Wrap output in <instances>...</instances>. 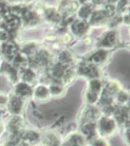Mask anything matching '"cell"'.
<instances>
[{
    "label": "cell",
    "mask_w": 130,
    "mask_h": 146,
    "mask_svg": "<svg viewBox=\"0 0 130 146\" xmlns=\"http://www.w3.org/2000/svg\"><path fill=\"white\" fill-rule=\"evenodd\" d=\"M117 125L115 121L110 116H102L96 122L97 133L104 138L109 137L115 133Z\"/></svg>",
    "instance_id": "6da1fadb"
},
{
    "label": "cell",
    "mask_w": 130,
    "mask_h": 146,
    "mask_svg": "<svg viewBox=\"0 0 130 146\" xmlns=\"http://www.w3.org/2000/svg\"><path fill=\"white\" fill-rule=\"evenodd\" d=\"M100 117H101L100 111H99L97 108L91 104H88L82 110L81 121H82V124L87 123V122L96 123Z\"/></svg>",
    "instance_id": "7a4b0ae2"
},
{
    "label": "cell",
    "mask_w": 130,
    "mask_h": 146,
    "mask_svg": "<svg viewBox=\"0 0 130 146\" xmlns=\"http://www.w3.org/2000/svg\"><path fill=\"white\" fill-rule=\"evenodd\" d=\"M114 119L117 124L126 125L129 123V108L125 105H119L115 108L113 113Z\"/></svg>",
    "instance_id": "3957f363"
},
{
    "label": "cell",
    "mask_w": 130,
    "mask_h": 146,
    "mask_svg": "<svg viewBox=\"0 0 130 146\" xmlns=\"http://www.w3.org/2000/svg\"><path fill=\"white\" fill-rule=\"evenodd\" d=\"M14 91H15L14 96H18V98H20V100H22L31 98L32 93H33V89L31 88V86L24 83V82L16 83Z\"/></svg>",
    "instance_id": "277c9868"
},
{
    "label": "cell",
    "mask_w": 130,
    "mask_h": 146,
    "mask_svg": "<svg viewBox=\"0 0 130 146\" xmlns=\"http://www.w3.org/2000/svg\"><path fill=\"white\" fill-rule=\"evenodd\" d=\"M6 107L12 115H20L23 109V100L16 96H12L9 98Z\"/></svg>",
    "instance_id": "5b68a950"
},
{
    "label": "cell",
    "mask_w": 130,
    "mask_h": 146,
    "mask_svg": "<svg viewBox=\"0 0 130 146\" xmlns=\"http://www.w3.org/2000/svg\"><path fill=\"white\" fill-rule=\"evenodd\" d=\"M42 146H60V138L53 131H47L40 136Z\"/></svg>",
    "instance_id": "8992f818"
},
{
    "label": "cell",
    "mask_w": 130,
    "mask_h": 146,
    "mask_svg": "<svg viewBox=\"0 0 130 146\" xmlns=\"http://www.w3.org/2000/svg\"><path fill=\"white\" fill-rule=\"evenodd\" d=\"M81 133L86 139L92 140L97 135V129H96V123L87 122L82 123L81 127Z\"/></svg>",
    "instance_id": "52a82bcc"
},
{
    "label": "cell",
    "mask_w": 130,
    "mask_h": 146,
    "mask_svg": "<svg viewBox=\"0 0 130 146\" xmlns=\"http://www.w3.org/2000/svg\"><path fill=\"white\" fill-rule=\"evenodd\" d=\"M79 74L82 75L84 77H90L91 79L97 78L98 70L95 67V65L90 62L82 63L79 67Z\"/></svg>",
    "instance_id": "ba28073f"
},
{
    "label": "cell",
    "mask_w": 130,
    "mask_h": 146,
    "mask_svg": "<svg viewBox=\"0 0 130 146\" xmlns=\"http://www.w3.org/2000/svg\"><path fill=\"white\" fill-rule=\"evenodd\" d=\"M32 96L38 101H46L51 98L49 88L45 85H38L33 89Z\"/></svg>",
    "instance_id": "9c48e42d"
},
{
    "label": "cell",
    "mask_w": 130,
    "mask_h": 146,
    "mask_svg": "<svg viewBox=\"0 0 130 146\" xmlns=\"http://www.w3.org/2000/svg\"><path fill=\"white\" fill-rule=\"evenodd\" d=\"M0 51H2V54H3L7 58H9V60H13V58L18 55V47H16L15 43H13V42H11V41L3 43Z\"/></svg>",
    "instance_id": "30bf717a"
},
{
    "label": "cell",
    "mask_w": 130,
    "mask_h": 146,
    "mask_svg": "<svg viewBox=\"0 0 130 146\" xmlns=\"http://www.w3.org/2000/svg\"><path fill=\"white\" fill-rule=\"evenodd\" d=\"M86 144V138L82 136L81 133H73L68 136L66 140L65 146H84Z\"/></svg>",
    "instance_id": "8fae6325"
},
{
    "label": "cell",
    "mask_w": 130,
    "mask_h": 146,
    "mask_svg": "<svg viewBox=\"0 0 130 146\" xmlns=\"http://www.w3.org/2000/svg\"><path fill=\"white\" fill-rule=\"evenodd\" d=\"M78 8V3L75 0H61L60 1V11L64 15L72 14Z\"/></svg>",
    "instance_id": "7c38bea8"
},
{
    "label": "cell",
    "mask_w": 130,
    "mask_h": 146,
    "mask_svg": "<svg viewBox=\"0 0 130 146\" xmlns=\"http://www.w3.org/2000/svg\"><path fill=\"white\" fill-rule=\"evenodd\" d=\"M22 120L20 117V115H13L8 122V128L12 131V133L22 131Z\"/></svg>",
    "instance_id": "4fadbf2b"
},
{
    "label": "cell",
    "mask_w": 130,
    "mask_h": 146,
    "mask_svg": "<svg viewBox=\"0 0 130 146\" xmlns=\"http://www.w3.org/2000/svg\"><path fill=\"white\" fill-rule=\"evenodd\" d=\"M120 90H121V89H120V85L117 83V82L111 81V82H109V83H107V85L103 88L102 93H104L105 95H107L109 96H111V98H114Z\"/></svg>",
    "instance_id": "5bb4252c"
},
{
    "label": "cell",
    "mask_w": 130,
    "mask_h": 146,
    "mask_svg": "<svg viewBox=\"0 0 130 146\" xmlns=\"http://www.w3.org/2000/svg\"><path fill=\"white\" fill-rule=\"evenodd\" d=\"M88 29V23L84 21H76L72 25V31L74 34L78 35V36H81L84 35Z\"/></svg>",
    "instance_id": "9a60e30c"
},
{
    "label": "cell",
    "mask_w": 130,
    "mask_h": 146,
    "mask_svg": "<svg viewBox=\"0 0 130 146\" xmlns=\"http://www.w3.org/2000/svg\"><path fill=\"white\" fill-rule=\"evenodd\" d=\"M107 55L108 54L105 50H99L89 56L88 62L92 63V64H100V63H102L106 60Z\"/></svg>",
    "instance_id": "2e32d148"
},
{
    "label": "cell",
    "mask_w": 130,
    "mask_h": 146,
    "mask_svg": "<svg viewBox=\"0 0 130 146\" xmlns=\"http://www.w3.org/2000/svg\"><path fill=\"white\" fill-rule=\"evenodd\" d=\"M40 136H41V135L37 131H33V129H28L22 135V138L24 142L32 144V143H36L40 141Z\"/></svg>",
    "instance_id": "e0dca14e"
},
{
    "label": "cell",
    "mask_w": 130,
    "mask_h": 146,
    "mask_svg": "<svg viewBox=\"0 0 130 146\" xmlns=\"http://www.w3.org/2000/svg\"><path fill=\"white\" fill-rule=\"evenodd\" d=\"M22 82H24V83L31 86V84L34 83L35 80H36V75L31 69L25 68V69L22 70Z\"/></svg>",
    "instance_id": "ac0fdd59"
},
{
    "label": "cell",
    "mask_w": 130,
    "mask_h": 146,
    "mask_svg": "<svg viewBox=\"0 0 130 146\" xmlns=\"http://www.w3.org/2000/svg\"><path fill=\"white\" fill-rule=\"evenodd\" d=\"M117 41V34L114 31L108 32L105 35V37L101 41V46L102 47H113Z\"/></svg>",
    "instance_id": "d6986e66"
},
{
    "label": "cell",
    "mask_w": 130,
    "mask_h": 146,
    "mask_svg": "<svg viewBox=\"0 0 130 146\" xmlns=\"http://www.w3.org/2000/svg\"><path fill=\"white\" fill-rule=\"evenodd\" d=\"M14 60V67L16 68H20V70H23L26 68L27 65V60L24 58L22 55H16L15 58H13Z\"/></svg>",
    "instance_id": "ffe728a7"
},
{
    "label": "cell",
    "mask_w": 130,
    "mask_h": 146,
    "mask_svg": "<svg viewBox=\"0 0 130 146\" xmlns=\"http://www.w3.org/2000/svg\"><path fill=\"white\" fill-rule=\"evenodd\" d=\"M66 69H67L66 66L60 64V63H57V64H55L51 68V76L56 79H61Z\"/></svg>",
    "instance_id": "44dd1931"
},
{
    "label": "cell",
    "mask_w": 130,
    "mask_h": 146,
    "mask_svg": "<svg viewBox=\"0 0 130 146\" xmlns=\"http://www.w3.org/2000/svg\"><path fill=\"white\" fill-rule=\"evenodd\" d=\"M49 95L51 96H59L63 94V86L60 84H56V83H53L51 84V86L49 87Z\"/></svg>",
    "instance_id": "7402d4cb"
},
{
    "label": "cell",
    "mask_w": 130,
    "mask_h": 146,
    "mask_svg": "<svg viewBox=\"0 0 130 146\" xmlns=\"http://www.w3.org/2000/svg\"><path fill=\"white\" fill-rule=\"evenodd\" d=\"M72 62H73V56L69 52H62L59 55V62L58 63H60V64L66 66V65L70 64Z\"/></svg>",
    "instance_id": "603a6c76"
},
{
    "label": "cell",
    "mask_w": 130,
    "mask_h": 146,
    "mask_svg": "<svg viewBox=\"0 0 130 146\" xmlns=\"http://www.w3.org/2000/svg\"><path fill=\"white\" fill-rule=\"evenodd\" d=\"M115 98H117V101L119 105H124L127 103L128 101V98H129V95L124 91H121L120 90L117 95L115 96Z\"/></svg>",
    "instance_id": "cb8c5ba5"
},
{
    "label": "cell",
    "mask_w": 130,
    "mask_h": 146,
    "mask_svg": "<svg viewBox=\"0 0 130 146\" xmlns=\"http://www.w3.org/2000/svg\"><path fill=\"white\" fill-rule=\"evenodd\" d=\"M92 6L91 5H84L79 11V17L82 19H86L91 15Z\"/></svg>",
    "instance_id": "d4e9b609"
},
{
    "label": "cell",
    "mask_w": 130,
    "mask_h": 146,
    "mask_svg": "<svg viewBox=\"0 0 130 146\" xmlns=\"http://www.w3.org/2000/svg\"><path fill=\"white\" fill-rule=\"evenodd\" d=\"M74 77H75V72L72 69H66L61 80H62L63 84H69L73 81Z\"/></svg>",
    "instance_id": "484cf974"
},
{
    "label": "cell",
    "mask_w": 130,
    "mask_h": 146,
    "mask_svg": "<svg viewBox=\"0 0 130 146\" xmlns=\"http://www.w3.org/2000/svg\"><path fill=\"white\" fill-rule=\"evenodd\" d=\"M90 146H110L108 140L104 137H97L90 140Z\"/></svg>",
    "instance_id": "4316f807"
},
{
    "label": "cell",
    "mask_w": 130,
    "mask_h": 146,
    "mask_svg": "<svg viewBox=\"0 0 130 146\" xmlns=\"http://www.w3.org/2000/svg\"><path fill=\"white\" fill-rule=\"evenodd\" d=\"M47 17L49 21H53V22H56L57 20H59V14L57 13L55 10L51 9V10H49L47 12Z\"/></svg>",
    "instance_id": "83f0119b"
},
{
    "label": "cell",
    "mask_w": 130,
    "mask_h": 146,
    "mask_svg": "<svg viewBox=\"0 0 130 146\" xmlns=\"http://www.w3.org/2000/svg\"><path fill=\"white\" fill-rule=\"evenodd\" d=\"M9 98L5 94L0 93V109L7 106V103H8Z\"/></svg>",
    "instance_id": "f1b7e54d"
},
{
    "label": "cell",
    "mask_w": 130,
    "mask_h": 146,
    "mask_svg": "<svg viewBox=\"0 0 130 146\" xmlns=\"http://www.w3.org/2000/svg\"><path fill=\"white\" fill-rule=\"evenodd\" d=\"M92 3L93 4H96V5H99V4H102L104 2V0H91Z\"/></svg>",
    "instance_id": "f546056e"
},
{
    "label": "cell",
    "mask_w": 130,
    "mask_h": 146,
    "mask_svg": "<svg viewBox=\"0 0 130 146\" xmlns=\"http://www.w3.org/2000/svg\"><path fill=\"white\" fill-rule=\"evenodd\" d=\"M3 131H4V125L0 122V135H1L2 133H3Z\"/></svg>",
    "instance_id": "4dcf8cb0"
},
{
    "label": "cell",
    "mask_w": 130,
    "mask_h": 146,
    "mask_svg": "<svg viewBox=\"0 0 130 146\" xmlns=\"http://www.w3.org/2000/svg\"><path fill=\"white\" fill-rule=\"evenodd\" d=\"M18 146H31V144H29V143H26V142H24V141H22V143H20Z\"/></svg>",
    "instance_id": "1f68e13d"
},
{
    "label": "cell",
    "mask_w": 130,
    "mask_h": 146,
    "mask_svg": "<svg viewBox=\"0 0 130 146\" xmlns=\"http://www.w3.org/2000/svg\"><path fill=\"white\" fill-rule=\"evenodd\" d=\"M109 2H110V3H115V1H117V0H108Z\"/></svg>",
    "instance_id": "d6a6232c"
},
{
    "label": "cell",
    "mask_w": 130,
    "mask_h": 146,
    "mask_svg": "<svg viewBox=\"0 0 130 146\" xmlns=\"http://www.w3.org/2000/svg\"><path fill=\"white\" fill-rule=\"evenodd\" d=\"M1 36H3V32H2L1 30H0V37H1Z\"/></svg>",
    "instance_id": "836d02e7"
},
{
    "label": "cell",
    "mask_w": 130,
    "mask_h": 146,
    "mask_svg": "<svg viewBox=\"0 0 130 146\" xmlns=\"http://www.w3.org/2000/svg\"><path fill=\"white\" fill-rule=\"evenodd\" d=\"M5 146H16V145H13V144H10V143H9V144H7Z\"/></svg>",
    "instance_id": "e575fe53"
},
{
    "label": "cell",
    "mask_w": 130,
    "mask_h": 146,
    "mask_svg": "<svg viewBox=\"0 0 130 146\" xmlns=\"http://www.w3.org/2000/svg\"><path fill=\"white\" fill-rule=\"evenodd\" d=\"M0 49H1V46H0Z\"/></svg>",
    "instance_id": "d590c367"
},
{
    "label": "cell",
    "mask_w": 130,
    "mask_h": 146,
    "mask_svg": "<svg viewBox=\"0 0 130 146\" xmlns=\"http://www.w3.org/2000/svg\"><path fill=\"white\" fill-rule=\"evenodd\" d=\"M82 1H84V0H82Z\"/></svg>",
    "instance_id": "8d00e7d4"
}]
</instances>
